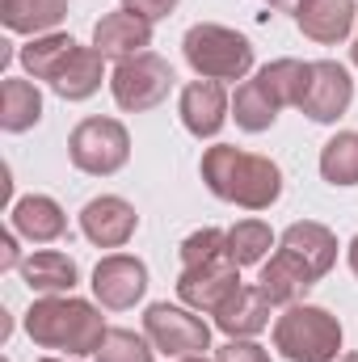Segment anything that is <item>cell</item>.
Segmentation results:
<instances>
[{
  "label": "cell",
  "mask_w": 358,
  "mask_h": 362,
  "mask_svg": "<svg viewBox=\"0 0 358 362\" xmlns=\"http://www.w3.org/2000/svg\"><path fill=\"white\" fill-rule=\"evenodd\" d=\"M202 181L215 198L236 202L245 211H270L282 194V169L270 156L241 152L232 144H215L202 152Z\"/></svg>",
  "instance_id": "6da1fadb"
},
{
  "label": "cell",
  "mask_w": 358,
  "mask_h": 362,
  "mask_svg": "<svg viewBox=\"0 0 358 362\" xmlns=\"http://www.w3.org/2000/svg\"><path fill=\"white\" fill-rule=\"evenodd\" d=\"M25 333L42 350H59L68 358L97 354L105 337V320L89 299L76 295H38L25 312Z\"/></svg>",
  "instance_id": "7a4b0ae2"
},
{
  "label": "cell",
  "mask_w": 358,
  "mask_h": 362,
  "mask_svg": "<svg viewBox=\"0 0 358 362\" xmlns=\"http://www.w3.org/2000/svg\"><path fill=\"white\" fill-rule=\"evenodd\" d=\"M274 350L287 362H337L342 320L316 303H291L274 320Z\"/></svg>",
  "instance_id": "3957f363"
},
{
  "label": "cell",
  "mask_w": 358,
  "mask_h": 362,
  "mask_svg": "<svg viewBox=\"0 0 358 362\" xmlns=\"http://www.w3.org/2000/svg\"><path fill=\"white\" fill-rule=\"evenodd\" d=\"M181 51H185V64L202 76V81H245L253 72V47L245 34L228 30V25H215V21H198L185 30L181 38Z\"/></svg>",
  "instance_id": "277c9868"
},
{
  "label": "cell",
  "mask_w": 358,
  "mask_h": 362,
  "mask_svg": "<svg viewBox=\"0 0 358 362\" xmlns=\"http://www.w3.org/2000/svg\"><path fill=\"white\" fill-rule=\"evenodd\" d=\"M68 156L89 177H114L131 160V135L118 118H85L68 135Z\"/></svg>",
  "instance_id": "5b68a950"
},
{
  "label": "cell",
  "mask_w": 358,
  "mask_h": 362,
  "mask_svg": "<svg viewBox=\"0 0 358 362\" xmlns=\"http://www.w3.org/2000/svg\"><path fill=\"white\" fill-rule=\"evenodd\" d=\"M169 89H173V68L156 51H144V55L122 59L114 68V76H110V93H114L118 110H127V114L156 110L169 97Z\"/></svg>",
  "instance_id": "8992f818"
},
{
  "label": "cell",
  "mask_w": 358,
  "mask_h": 362,
  "mask_svg": "<svg viewBox=\"0 0 358 362\" xmlns=\"http://www.w3.org/2000/svg\"><path fill=\"white\" fill-rule=\"evenodd\" d=\"M144 333L165 358H194L211 350V325L194 316V308H173V303H152L144 312Z\"/></svg>",
  "instance_id": "52a82bcc"
},
{
  "label": "cell",
  "mask_w": 358,
  "mask_h": 362,
  "mask_svg": "<svg viewBox=\"0 0 358 362\" xmlns=\"http://www.w3.org/2000/svg\"><path fill=\"white\" fill-rule=\"evenodd\" d=\"M241 266L232 257H219V262H207V266H194V270L178 274V299L194 312H219L236 291H241Z\"/></svg>",
  "instance_id": "ba28073f"
},
{
  "label": "cell",
  "mask_w": 358,
  "mask_h": 362,
  "mask_svg": "<svg viewBox=\"0 0 358 362\" xmlns=\"http://www.w3.org/2000/svg\"><path fill=\"white\" fill-rule=\"evenodd\" d=\"M144 291H148V266L139 257L110 253V257L97 262V270H93V295H97L101 308L127 312V308H135L144 299Z\"/></svg>",
  "instance_id": "9c48e42d"
},
{
  "label": "cell",
  "mask_w": 358,
  "mask_h": 362,
  "mask_svg": "<svg viewBox=\"0 0 358 362\" xmlns=\"http://www.w3.org/2000/svg\"><path fill=\"white\" fill-rule=\"evenodd\" d=\"M350 101H354V81H350V72H346L337 59H316L299 110H304L312 122H337V118L350 110Z\"/></svg>",
  "instance_id": "30bf717a"
},
{
  "label": "cell",
  "mask_w": 358,
  "mask_h": 362,
  "mask_svg": "<svg viewBox=\"0 0 358 362\" xmlns=\"http://www.w3.org/2000/svg\"><path fill=\"white\" fill-rule=\"evenodd\" d=\"M178 114H181V127L194 135V139H215L232 114V101H228V89L219 81H190L181 89L178 101Z\"/></svg>",
  "instance_id": "8fae6325"
},
{
  "label": "cell",
  "mask_w": 358,
  "mask_h": 362,
  "mask_svg": "<svg viewBox=\"0 0 358 362\" xmlns=\"http://www.w3.org/2000/svg\"><path fill=\"white\" fill-rule=\"evenodd\" d=\"M135 228H139V215L118 194H101V198L85 202V211H81V232L97 249H122L135 236Z\"/></svg>",
  "instance_id": "7c38bea8"
},
{
  "label": "cell",
  "mask_w": 358,
  "mask_h": 362,
  "mask_svg": "<svg viewBox=\"0 0 358 362\" xmlns=\"http://www.w3.org/2000/svg\"><path fill=\"white\" fill-rule=\"evenodd\" d=\"M278 253H287L291 262H299L304 270L321 282L325 274L333 270V262H337V236L325 223H316V219H299V223H291L278 236Z\"/></svg>",
  "instance_id": "4fadbf2b"
},
{
  "label": "cell",
  "mask_w": 358,
  "mask_h": 362,
  "mask_svg": "<svg viewBox=\"0 0 358 362\" xmlns=\"http://www.w3.org/2000/svg\"><path fill=\"white\" fill-rule=\"evenodd\" d=\"M93 47L105 59H118V64L131 59V55H144L152 47V21L131 13V8H114L93 25Z\"/></svg>",
  "instance_id": "5bb4252c"
},
{
  "label": "cell",
  "mask_w": 358,
  "mask_h": 362,
  "mask_svg": "<svg viewBox=\"0 0 358 362\" xmlns=\"http://www.w3.org/2000/svg\"><path fill=\"white\" fill-rule=\"evenodd\" d=\"M270 303L266 295H262V286H241L219 312H211L215 316V329L228 337V341H253L262 329L270 325Z\"/></svg>",
  "instance_id": "9a60e30c"
},
{
  "label": "cell",
  "mask_w": 358,
  "mask_h": 362,
  "mask_svg": "<svg viewBox=\"0 0 358 362\" xmlns=\"http://www.w3.org/2000/svg\"><path fill=\"white\" fill-rule=\"evenodd\" d=\"M8 223H13L17 236H25V240H34V245H51V240H59V236L68 232L64 206H59L55 198H47V194H25V198H17L13 211H8Z\"/></svg>",
  "instance_id": "2e32d148"
},
{
  "label": "cell",
  "mask_w": 358,
  "mask_h": 362,
  "mask_svg": "<svg viewBox=\"0 0 358 362\" xmlns=\"http://www.w3.org/2000/svg\"><path fill=\"white\" fill-rule=\"evenodd\" d=\"M354 17H358L354 0H304L299 13H295L304 38H312V42H321V47L342 42V38L354 30Z\"/></svg>",
  "instance_id": "e0dca14e"
},
{
  "label": "cell",
  "mask_w": 358,
  "mask_h": 362,
  "mask_svg": "<svg viewBox=\"0 0 358 362\" xmlns=\"http://www.w3.org/2000/svg\"><path fill=\"white\" fill-rule=\"evenodd\" d=\"M21 278H25V286L34 291V295H72V286H76V262L68 257V253H59V249H38L34 257H25L21 266Z\"/></svg>",
  "instance_id": "ac0fdd59"
},
{
  "label": "cell",
  "mask_w": 358,
  "mask_h": 362,
  "mask_svg": "<svg viewBox=\"0 0 358 362\" xmlns=\"http://www.w3.org/2000/svg\"><path fill=\"white\" fill-rule=\"evenodd\" d=\"M81 47H76V38L72 34H38V38H30L21 51H17V59H21V68L34 76V81H55L68 64H72V55H76Z\"/></svg>",
  "instance_id": "d6986e66"
},
{
  "label": "cell",
  "mask_w": 358,
  "mask_h": 362,
  "mask_svg": "<svg viewBox=\"0 0 358 362\" xmlns=\"http://www.w3.org/2000/svg\"><path fill=\"white\" fill-rule=\"evenodd\" d=\"M258 286H262V295H266L274 308H291V303H299V299L316 286V278L304 270L299 262H291L287 253H274L266 266H262Z\"/></svg>",
  "instance_id": "ffe728a7"
},
{
  "label": "cell",
  "mask_w": 358,
  "mask_h": 362,
  "mask_svg": "<svg viewBox=\"0 0 358 362\" xmlns=\"http://www.w3.org/2000/svg\"><path fill=\"white\" fill-rule=\"evenodd\" d=\"M68 17V0H0V21L13 34H55V25Z\"/></svg>",
  "instance_id": "44dd1931"
},
{
  "label": "cell",
  "mask_w": 358,
  "mask_h": 362,
  "mask_svg": "<svg viewBox=\"0 0 358 362\" xmlns=\"http://www.w3.org/2000/svg\"><path fill=\"white\" fill-rule=\"evenodd\" d=\"M101 81H105V55L97 47H81L72 55V64L51 81V89L64 101H89L93 93L101 89Z\"/></svg>",
  "instance_id": "7402d4cb"
},
{
  "label": "cell",
  "mask_w": 358,
  "mask_h": 362,
  "mask_svg": "<svg viewBox=\"0 0 358 362\" xmlns=\"http://www.w3.org/2000/svg\"><path fill=\"white\" fill-rule=\"evenodd\" d=\"M38 118H42V93L34 89L30 81L8 76L0 85V127L8 135H21V131L38 127Z\"/></svg>",
  "instance_id": "603a6c76"
},
{
  "label": "cell",
  "mask_w": 358,
  "mask_h": 362,
  "mask_svg": "<svg viewBox=\"0 0 358 362\" xmlns=\"http://www.w3.org/2000/svg\"><path fill=\"white\" fill-rule=\"evenodd\" d=\"M278 110H282V105L262 89V81H258V76H253V81H245V85L236 89V97H232V118H236V127H241V131H249V135L270 131V127H274V118H278Z\"/></svg>",
  "instance_id": "cb8c5ba5"
},
{
  "label": "cell",
  "mask_w": 358,
  "mask_h": 362,
  "mask_svg": "<svg viewBox=\"0 0 358 362\" xmlns=\"http://www.w3.org/2000/svg\"><path fill=\"white\" fill-rule=\"evenodd\" d=\"M262 89L278 101V105H299L304 93H308V81H312V64L304 59H274L258 72Z\"/></svg>",
  "instance_id": "d4e9b609"
},
{
  "label": "cell",
  "mask_w": 358,
  "mask_h": 362,
  "mask_svg": "<svg viewBox=\"0 0 358 362\" xmlns=\"http://www.w3.org/2000/svg\"><path fill=\"white\" fill-rule=\"evenodd\" d=\"M321 177L329 185H358V131H337L321 148Z\"/></svg>",
  "instance_id": "484cf974"
},
{
  "label": "cell",
  "mask_w": 358,
  "mask_h": 362,
  "mask_svg": "<svg viewBox=\"0 0 358 362\" xmlns=\"http://www.w3.org/2000/svg\"><path fill=\"white\" fill-rule=\"evenodd\" d=\"M270 249H274V232L262 219H241L228 228V257L236 266H262Z\"/></svg>",
  "instance_id": "4316f807"
},
{
  "label": "cell",
  "mask_w": 358,
  "mask_h": 362,
  "mask_svg": "<svg viewBox=\"0 0 358 362\" xmlns=\"http://www.w3.org/2000/svg\"><path fill=\"white\" fill-rule=\"evenodd\" d=\"M156 346L148 341V333H135V329H105L101 346H97V362H152Z\"/></svg>",
  "instance_id": "83f0119b"
},
{
  "label": "cell",
  "mask_w": 358,
  "mask_h": 362,
  "mask_svg": "<svg viewBox=\"0 0 358 362\" xmlns=\"http://www.w3.org/2000/svg\"><path fill=\"white\" fill-rule=\"evenodd\" d=\"M219 257H228V232H219V228H202L181 240V270H194V266H207Z\"/></svg>",
  "instance_id": "f1b7e54d"
},
{
  "label": "cell",
  "mask_w": 358,
  "mask_h": 362,
  "mask_svg": "<svg viewBox=\"0 0 358 362\" xmlns=\"http://www.w3.org/2000/svg\"><path fill=\"white\" fill-rule=\"evenodd\" d=\"M215 362H270V354L258 341H228V346H219Z\"/></svg>",
  "instance_id": "f546056e"
},
{
  "label": "cell",
  "mask_w": 358,
  "mask_h": 362,
  "mask_svg": "<svg viewBox=\"0 0 358 362\" xmlns=\"http://www.w3.org/2000/svg\"><path fill=\"white\" fill-rule=\"evenodd\" d=\"M122 8H131V13H139L148 21H161V17H169L178 8V0H122Z\"/></svg>",
  "instance_id": "4dcf8cb0"
},
{
  "label": "cell",
  "mask_w": 358,
  "mask_h": 362,
  "mask_svg": "<svg viewBox=\"0 0 358 362\" xmlns=\"http://www.w3.org/2000/svg\"><path fill=\"white\" fill-rule=\"evenodd\" d=\"M13 266H21V257H17V232L8 228L0 236V270H13Z\"/></svg>",
  "instance_id": "1f68e13d"
},
{
  "label": "cell",
  "mask_w": 358,
  "mask_h": 362,
  "mask_svg": "<svg viewBox=\"0 0 358 362\" xmlns=\"http://www.w3.org/2000/svg\"><path fill=\"white\" fill-rule=\"evenodd\" d=\"M270 8H278V13H299V4L304 0H266Z\"/></svg>",
  "instance_id": "d6a6232c"
},
{
  "label": "cell",
  "mask_w": 358,
  "mask_h": 362,
  "mask_svg": "<svg viewBox=\"0 0 358 362\" xmlns=\"http://www.w3.org/2000/svg\"><path fill=\"white\" fill-rule=\"evenodd\" d=\"M350 270L358 274V236H354V240H350Z\"/></svg>",
  "instance_id": "836d02e7"
},
{
  "label": "cell",
  "mask_w": 358,
  "mask_h": 362,
  "mask_svg": "<svg viewBox=\"0 0 358 362\" xmlns=\"http://www.w3.org/2000/svg\"><path fill=\"white\" fill-rule=\"evenodd\" d=\"M350 59H354V68H358V38H354V47H350Z\"/></svg>",
  "instance_id": "e575fe53"
},
{
  "label": "cell",
  "mask_w": 358,
  "mask_h": 362,
  "mask_svg": "<svg viewBox=\"0 0 358 362\" xmlns=\"http://www.w3.org/2000/svg\"><path fill=\"white\" fill-rule=\"evenodd\" d=\"M178 362H207V358H202V354H194V358H178Z\"/></svg>",
  "instance_id": "d590c367"
},
{
  "label": "cell",
  "mask_w": 358,
  "mask_h": 362,
  "mask_svg": "<svg viewBox=\"0 0 358 362\" xmlns=\"http://www.w3.org/2000/svg\"><path fill=\"white\" fill-rule=\"evenodd\" d=\"M38 362H76V358H38Z\"/></svg>",
  "instance_id": "8d00e7d4"
},
{
  "label": "cell",
  "mask_w": 358,
  "mask_h": 362,
  "mask_svg": "<svg viewBox=\"0 0 358 362\" xmlns=\"http://www.w3.org/2000/svg\"><path fill=\"white\" fill-rule=\"evenodd\" d=\"M337 362H358V354H346V358H337Z\"/></svg>",
  "instance_id": "74e56055"
}]
</instances>
